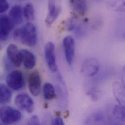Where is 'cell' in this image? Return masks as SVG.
Instances as JSON below:
<instances>
[{
	"mask_svg": "<svg viewBox=\"0 0 125 125\" xmlns=\"http://www.w3.org/2000/svg\"><path fill=\"white\" fill-rule=\"evenodd\" d=\"M13 37L26 46L34 47L37 42L36 28L31 22H27L22 28L17 29L14 32Z\"/></svg>",
	"mask_w": 125,
	"mask_h": 125,
	"instance_id": "cell-1",
	"label": "cell"
},
{
	"mask_svg": "<svg viewBox=\"0 0 125 125\" xmlns=\"http://www.w3.org/2000/svg\"><path fill=\"white\" fill-rule=\"evenodd\" d=\"M22 115L18 110L10 106L0 108V120L4 124H12L21 120Z\"/></svg>",
	"mask_w": 125,
	"mask_h": 125,
	"instance_id": "cell-2",
	"label": "cell"
},
{
	"mask_svg": "<svg viewBox=\"0 0 125 125\" xmlns=\"http://www.w3.org/2000/svg\"><path fill=\"white\" fill-rule=\"evenodd\" d=\"M48 13L45 23L48 27L56 21L62 11V0H48Z\"/></svg>",
	"mask_w": 125,
	"mask_h": 125,
	"instance_id": "cell-3",
	"label": "cell"
},
{
	"mask_svg": "<svg viewBox=\"0 0 125 125\" xmlns=\"http://www.w3.org/2000/svg\"><path fill=\"white\" fill-rule=\"evenodd\" d=\"M7 85L15 91L21 90L24 85L23 73L20 71L15 70L11 72L6 78Z\"/></svg>",
	"mask_w": 125,
	"mask_h": 125,
	"instance_id": "cell-4",
	"label": "cell"
},
{
	"mask_svg": "<svg viewBox=\"0 0 125 125\" xmlns=\"http://www.w3.org/2000/svg\"><path fill=\"white\" fill-rule=\"evenodd\" d=\"M16 106L21 110L29 114L32 113L35 109V104L32 98L26 94L17 95L15 98Z\"/></svg>",
	"mask_w": 125,
	"mask_h": 125,
	"instance_id": "cell-5",
	"label": "cell"
},
{
	"mask_svg": "<svg viewBox=\"0 0 125 125\" xmlns=\"http://www.w3.org/2000/svg\"><path fill=\"white\" fill-rule=\"evenodd\" d=\"M63 44L66 61L69 66H72L75 53L74 40L72 36H68L64 39Z\"/></svg>",
	"mask_w": 125,
	"mask_h": 125,
	"instance_id": "cell-6",
	"label": "cell"
},
{
	"mask_svg": "<svg viewBox=\"0 0 125 125\" xmlns=\"http://www.w3.org/2000/svg\"><path fill=\"white\" fill-rule=\"evenodd\" d=\"M45 58L49 69L53 72L58 70L55 56V48L54 44L52 42L46 43L45 46Z\"/></svg>",
	"mask_w": 125,
	"mask_h": 125,
	"instance_id": "cell-7",
	"label": "cell"
},
{
	"mask_svg": "<svg viewBox=\"0 0 125 125\" xmlns=\"http://www.w3.org/2000/svg\"><path fill=\"white\" fill-rule=\"evenodd\" d=\"M28 83L30 93L34 96L39 95L41 92L42 81L38 71H34L29 74Z\"/></svg>",
	"mask_w": 125,
	"mask_h": 125,
	"instance_id": "cell-8",
	"label": "cell"
},
{
	"mask_svg": "<svg viewBox=\"0 0 125 125\" xmlns=\"http://www.w3.org/2000/svg\"><path fill=\"white\" fill-rule=\"evenodd\" d=\"M99 69V63L94 58H90L86 60L82 64L81 67L82 73L86 77L94 75Z\"/></svg>",
	"mask_w": 125,
	"mask_h": 125,
	"instance_id": "cell-9",
	"label": "cell"
},
{
	"mask_svg": "<svg viewBox=\"0 0 125 125\" xmlns=\"http://www.w3.org/2000/svg\"><path fill=\"white\" fill-rule=\"evenodd\" d=\"M14 26L9 17L6 15L0 16V40L6 41Z\"/></svg>",
	"mask_w": 125,
	"mask_h": 125,
	"instance_id": "cell-10",
	"label": "cell"
},
{
	"mask_svg": "<svg viewBox=\"0 0 125 125\" xmlns=\"http://www.w3.org/2000/svg\"><path fill=\"white\" fill-rule=\"evenodd\" d=\"M7 56L10 61L15 66L20 67L22 63L21 55L20 50L14 44H10L6 50Z\"/></svg>",
	"mask_w": 125,
	"mask_h": 125,
	"instance_id": "cell-11",
	"label": "cell"
},
{
	"mask_svg": "<svg viewBox=\"0 0 125 125\" xmlns=\"http://www.w3.org/2000/svg\"><path fill=\"white\" fill-rule=\"evenodd\" d=\"M23 16V9L19 5L16 4L13 6L11 8L8 17L15 26L22 23Z\"/></svg>",
	"mask_w": 125,
	"mask_h": 125,
	"instance_id": "cell-12",
	"label": "cell"
},
{
	"mask_svg": "<svg viewBox=\"0 0 125 125\" xmlns=\"http://www.w3.org/2000/svg\"><path fill=\"white\" fill-rule=\"evenodd\" d=\"M22 63L26 69H32L36 65V57L30 51L26 49L20 50Z\"/></svg>",
	"mask_w": 125,
	"mask_h": 125,
	"instance_id": "cell-13",
	"label": "cell"
},
{
	"mask_svg": "<svg viewBox=\"0 0 125 125\" xmlns=\"http://www.w3.org/2000/svg\"><path fill=\"white\" fill-rule=\"evenodd\" d=\"M72 9L78 14L83 16L87 10V5L85 0H69Z\"/></svg>",
	"mask_w": 125,
	"mask_h": 125,
	"instance_id": "cell-14",
	"label": "cell"
},
{
	"mask_svg": "<svg viewBox=\"0 0 125 125\" xmlns=\"http://www.w3.org/2000/svg\"><path fill=\"white\" fill-rule=\"evenodd\" d=\"M114 95L120 105L124 107L125 93L120 83L118 82H115L113 85Z\"/></svg>",
	"mask_w": 125,
	"mask_h": 125,
	"instance_id": "cell-15",
	"label": "cell"
},
{
	"mask_svg": "<svg viewBox=\"0 0 125 125\" xmlns=\"http://www.w3.org/2000/svg\"><path fill=\"white\" fill-rule=\"evenodd\" d=\"M12 97L10 90L4 85L0 84V104L8 102Z\"/></svg>",
	"mask_w": 125,
	"mask_h": 125,
	"instance_id": "cell-16",
	"label": "cell"
},
{
	"mask_svg": "<svg viewBox=\"0 0 125 125\" xmlns=\"http://www.w3.org/2000/svg\"><path fill=\"white\" fill-rule=\"evenodd\" d=\"M23 15L26 20L33 21L35 18V11L33 5L31 3H27L23 9Z\"/></svg>",
	"mask_w": 125,
	"mask_h": 125,
	"instance_id": "cell-17",
	"label": "cell"
},
{
	"mask_svg": "<svg viewBox=\"0 0 125 125\" xmlns=\"http://www.w3.org/2000/svg\"><path fill=\"white\" fill-rule=\"evenodd\" d=\"M43 93L44 97L46 100H52L56 97L55 88L51 83H46L44 85Z\"/></svg>",
	"mask_w": 125,
	"mask_h": 125,
	"instance_id": "cell-18",
	"label": "cell"
},
{
	"mask_svg": "<svg viewBox=\"0 0 125 125\" xmlns=\"http://www.w3.org/2000/svg\"><path fill=\"white\" fill-rule=\"evenodd\" d=\"M109 7L116 11H124L125 0H113L109 2Z\"/></svg>",
	"mask_w": 125,
	"mask_h": 125,
	"instance_id": "cell-19",
	"label": "cell"
},
{
	"mask_svg": "<svg viewBox=\"0 0 125 125\" xmlns=\"http://www.w3.org/2000/svg\"><path fill=\"white\" fill-rule=\"evenodd\" d=\"M115 116L119 120L124 122L125 120V113L124 107L121 105H117L113 111Z\"/></svg>",
	"mask_w": 125,
	"mask_h": 125,
	"instance_id": "cell-20",
	"label": "cell"
},
{
	"mask_svg": "<svg viewBox=\"0 0 125 125\" xmlns=\"http://www.w3.org/2000/svg\"><path fill=\"white\" fill-rule=\"evenodd\" d=\"M9 7V4L7 0H0V13L6 12Z\"/></svg>",
	"mask_w": 125,
	"mask_h": 125,
	"instance_id": "cell-21",
	"label": "cell"
},
{
	"mask_svg": "<svg viewBox=\"0 0 125 125\" xmlns=\"http://www.w3.org/2000/svg\"><path fill=\"white\" fill-rule=\"evenodd\" d=\"M28 125H40V120L38 117L36 115L32 116L29 119L28 122Z\"/></svg>",
	"mask_w": 125,
	"mask_h": 125,
	"instance_id": "cell-22",
	"label": "cell"
},
{
	"mask_svg": "<svg viewBox=\"0 0 125 125\" xmlns=\"http://www.w3.org/2000/svg\"><path fill=\"white\" fill-rule=\"evenodd\" d=\"M89 95L91 96L93 100L96 101L99 97V93L96 89H93L89 92Z\"/></svg>",
	"mask_w": 125,
	"mask_h": 125,
	"instance_id": "cell-23",
	"label": "cell"
},
{
	"mask_svg": "<svg viewBox=\"0 0 125 125\" xmlns=\"http://www.w3.org/2000/svg\"><path fill=\"white\" fill-rule=\"evenodd\" d=\"M52 124L56 125H64V123L63 121L62 118H61L60 116H57V117H56L54 119V120L53 121Z\"/></svg>",
	"mask_w": 125,
	"mask_h": 125,
	"instance_id": "cell-24",
	"label": "cell"
}]
</instances>
